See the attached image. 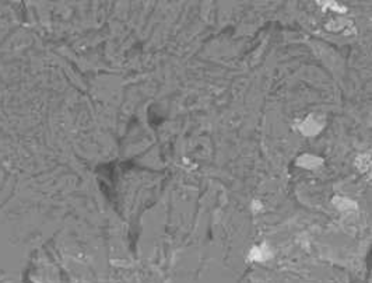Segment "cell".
<instances>
[{"label":"cell","instance_id":"cell-3","mask_svg":"<svg viewBox=\"0 0 372 283\" xmlns=\"http://www.w3.org/2000/svg\"><path fill=\"white\" fill-rule=\"evenodd\" d=\"M325 28L327 31H332V33H340V31H344V34H347V30L348 28H354L352 23L348 19L345 17H341V16H337L334 17L329 23H326Z\"/></svg>","mask_w":372,"mask_h":283},{"label":"cell","instance_id":"cell-4","mask_svg":"<svg viewBox=\"0 0 372 283\" xmlns=\"http://www.w3.org/2000/svg\"><path fill=\"white\" fill-rule=\"evenodd\" d=\"M323 164V160L313 155H302L297 159V166L306 170H316Z\"/></svg>","mask_w":372,"mask_h":283},{"label":"cell","instance_id":"cell-2","mask_svg":"<svg viewBox=\"0 0 372 283\" xmlns=\"http://www.w3.org/2000/svg\"><path fill=\"white\" fill-rule=\"evenodd\" d=\"M272 258V249L267 244H259L251 248L249 254H248V259L252 262H265L267 259Z\"/></svg>","mask_w":372,"mask_h":283},{"label":"cell","instance_id":"cell-6","mask_svg":"<svg viewBox=\"0 0 372 283\" xmlns=\"http://www.w3.org/2000/svg\"><path fill=\"white\" fill-rule=\"evenodd\" d=\"M319 6H322L325 10H330L333 13H336L337 16L347 13V7L341 6L337 2H330V0H326V2H318Z\"/></svg>","mask_w":372,"mask_h":283},{"label":"cell","instance_id":"cell-8","mask_svg":"<svg viewBox=\"0 0 372 283\" xmlns=\"http://www.w3.org/2000/svg\"><path fill=\"white\" fill-rule=\"evenodd\" d=\"M252 209L255 213H258V212H260V210L263 209V205H262V202L260 201H253L252 202Z\"/></svg>","mask_w":372,"mask_h":283},{"label":"cell","instance_id":"cell-5","mask_svg":"<svg viewBox=\"0 0 372 283\" xmlns=\"http://www.w3.org/2000/svg\"><path fill=\"white\" fill-rule=\"evenodd\" d=\"M333 205L336 209H339L340 212H344V213H350V212H355L358 209L357 203L354 202L350 198H345V196H336L333 198Z\"/></svg>","mask_w":372,"mask_h":283},{"label":"cell","instance_id":"cell-7","mask_svg":"<svg viewBox=\"0 0 372 283\" xmlns=\"http://www.w3.org/2000/svg\"><path fill=\"white\" fill-rule=\"evenodd\" d=\"M355 164H357V169L359 170V173L362 174H366L369 169H371V156L368 153H362L357 157L355 160Z\"/></svg>","mask_w":372,"mask_h":283},{"label":"cell","instance_id":"cell-1","mask_svg":"<svg viewBox=\"0 0 372 283\" xmlns=\"http://www.w3.org/2000/svg\"><path fill=\"white\" fill-rule=\"evenodd\" d=\"M323 128H325V116L319 114H309L295 125V129L304 136H316L322 132Z\"/></svg>","mask_w":372,"mask_h":283}]
</instances>
